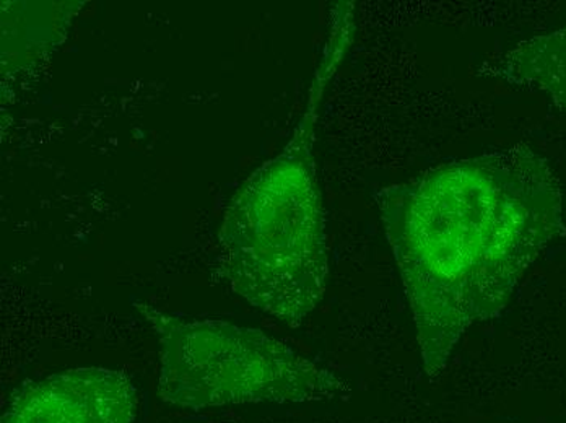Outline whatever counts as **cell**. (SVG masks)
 <instances>
[{
	"instance_id": "obj_5",
	"label": "cell",
	"mask_w": 566,
	"mask_h": 423,
	"mask_svg": "<svg viewBox=\"0 0 566 423\" xmlns=\"http://www.w3.org/2000/svg\"><path fill=\"white\" fill-rule=\"evenodd\" d=\"M82 3L9 2L2 7V71L19 72L61 43Z\"/></svg>"
},
{
	"instance_id": "obj_3",
	"label": "cell",
	"mask_w": 566,
	"mask_h": 423,
	"mask_svg": "<svg viewBox=\"0 0 566 423\" xmlns=\"http://www.w3.org/2000/svg\"><path fill=\"white\" fill-rule=\"evenodd\" d=\"M160 349L158 393L186 409L248 402H323L352 394L350 383L286 343L219 319L189 318L137 303Z\"/></svg>"
},
{
	"instance_id": "obj_6",
	"label": "cell",
	"mask_w": 566,
	"mask_h": 423,
	"mask_svg": "<svg viewBox=\"0 0 566 423\" xmlns=\"http://www.w3.org/2000/svg\"><path fill=\"white\" fill-rule=\"evenodd\" d=\"M485 72L516 87L545 93L566 109V27L517 44Z\"/></svg>"
},
{
	"instance_id": "obj_1",
	"label": "cell",
	"mask_w": 566,
	"mask_h": 423,
	"mask_svg": "<svg viewBox=\"0 0 566 423\" xmlns=\"http://www.w3.org/2000/svg\"><path fill=\"white\" fill-rule=\"evenodd\" d=\"M375 198L430 380L475 322L502 315L538 256L566 235L560 181L526 146L448 161Z\"/></svg>"
},
{
	"instance_id": "obj_2",
	"label": "cell",
	"mask_w": 566,
	"mask_h": 423,
	"mask_svg": "<svg viewBox=\"0 0 566 423\" xmlns=\"http://www.w3.org/2000/svg\"><path fill=\"white\" fill-rule=\"evenodd\" d=\"M354 29V7L339 3L292 139L240 186L220 230L231 290L290 328L302 326L326 294L329 256L314 142L321 102Z\"/></svg>"
},
{
	"instance_id": "obj_4",
	"label": "cell",
	"mask_w": 566,
	"mask_h": 423,
	"mask_svg": "<svg viewBox=\"0 0 566 423\" xmlns=\"http://www.w3.org/2000/svg\"><path fill=\"white\" fill-rule=\"evenodd\" d=\"M136 411L137 391L126 373L75 368L19 388L2 423H134Z\"/></svg>"
}]
</instances>
